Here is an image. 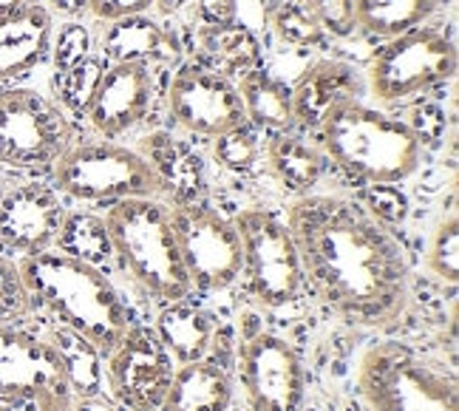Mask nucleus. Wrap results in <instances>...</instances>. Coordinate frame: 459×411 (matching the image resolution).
Masks as SVG:
<instances>
[{
    "label": "nucleus",
    "mask_w": 459,
    "mask_h": 411,
    "mask_svg": "<svg viewBox=\"0 0 459 411\" xmlns=\"http://www.w3.org/2000/svg\"><path fill=\"white\" fill-rule=\"evenodd\" d=\"M301 275L332 312L355 327H388L411 298L403 244L368 207L346 196H301L290 207Z\"/></svg>",
    "instance_id": "obj_1"
},
{
    "label": "nucleus",
    "mask_w": 459,
    "mask_h": 411,
    "mask_svg": "<svg viewBox=\"0 0 459 411\" xmlns=\"http://www.w3.org/2000/svg\"><path fill=\"white\" fill-rule=\"evenodd\" d=\"M17 273L34 307L48 310L60 327L82 335L102 354H108L134 324L117 287L97 264L60 249H43L17 261Z\"/></svg>",
    "instance_id": "obj_2"
},
{
    "label": "nucleus",
    "mask_w": 459,
    "mask_h": 411,
    "mask_svg": "<svg viewBox=\"0 0 459 411\" xmlns=\"http://www.w3.org/2000/svg\"><path fill=\"white\" fill-rule=\"evenodd\" d=\"M324 156L346 173L372 185H397L409 179L422 159V139L409 122H400L360 100H343L324 114Z\"/></svg>",
    "instance_id": "obj_3"
},
{
    "label": "nucleus",
    "mask_w": 459,
    "mask_h": 411,
    "mask_svg": "<svg viewBox=\"0 0 459 411\" xmlns=\"http://www.w3.org/2000/svg\"><path fill=\"white\" fill-rule=\"evenodd\" d=\"M105 227L126 273L159 301H179L190 295L179 244L173 233L170 205L162 199L114 202Z\"/></svg>",
    "instance_id": "obj_4"
},
{
    "label": "nucleus",
    "mask_w": 459,
    "mask_h": 411,
    "mask_svg": "<svg viewBox=\"0 0 459 411\" xmlns=\"http://www.w3.org/2000/svg\"><path fill=\"white\" fill-rule=\"evenodd\" d=\"M358 391L368 411H459L454 374L400 341H383L360 357Z\"/></svg>",
    "instance_id": "obj_5"
},
{
    "label": "nucleus",
    "mask_w": 459,
    "mask_h": 411,
    "mask_svg": "<svg viewBox=\"0 0 459 411\" xmlns=\"http://www.w3.org/2000/svg\"><path fill=\"white\" fill-rule=\"evenodd\" d=\"M51 179L57 193L88 205L162 196V182L145 156L108 139L72 142L51 165Z\"/></svg>",
    "instance_id": "obj_6"
},
{
    "label": "nucleus",
    "mask_w": 459,
    "mask_h": 411,
    "mask_svg": "<svg viewBox=\"0 0 459 411\" xmlns=\"http://www.w3.org/2000/svg\"><path fill=\"white\" fill-rule=\"evenodd\" d=\"M456 74V46L443 29H411L385 40L366 68V88L377 102L397 105Z\"/></svg>",
    "instance_id": "obj_7"
},
{
    "label": "nucleus",
    "mask_w": 459,
    "mask_h": 411,
    "mask_svg": "<svg viewBox=\"0 0 459 411\" xmlns=\"http://www.w3.org/2000/svg\"><path fill=\"white\" fill-rule=\"evenodd\" d=\"M233 227L241 241V273L253 298L267 310H281L301 293V261L287 222L264 207L236 213Z\"/></svg>",
    "instance_id": "obj_8"
},
{
    "label": "nucleus",
    "mask_w": 459,
    "mask_h": 411,
    "mask_svg": "<svg viewBox=\"0 0 459 411\" xmlns=\"http://www.w3.org/2000/svg\"><path fill=\"white\" fill-rule=\"evenodd\" d=\"M72 145L60 105L31 88H0V168L46 171Z\"/></svg>",
    "instance_id": "obj_9"
},
{
    "label": "nucleus",
    "mask_w": 459,
    "mask_h": 411,
    "mask_svg": "<svg viewBox=\"0 0 459 411\" xmlns=\"http://www.w3.org/2000/svg\"><path fill=\"white\" fill-rule=\"evenodd\" d=\"M170 219L190 287L213 293L236 284L241 275V241L233 219L204 202L173 205Z\"/></svg>",
    "instance_id": "obj_10"
},
{
    "label": "nucleus",
    "mask_w": 459,
    "mask_h": 411,
    "mask_svg": "<svg viewBox=\"0 0 459 411\" xmlns=\"http://www.w3.org/2000/svg\"><path fill=\"white\" fill-rule=\"evenodd\" d=\"M0 400L34 403L40 411H72L74 395L46 337L0 324Z\"/></svg>",
    "instance_id": "obj_11"
},
{
    "label": "nucleus",
    "mask_w": 459,
    "mask_h": 411,
    "mask_svg": "<svg viewBox=\"0 0 459 411\" xmlns=\"http://www.w3.org/2000/svg\"><path fill=\"white\" fill-rule=\"evenodd\" d=\"M238 372L253 411H301L307 374L290 341L273 332H247L238 346Z\"/></svg>",
    "instance_id": "obj_12"
},
{
    "label": "nucleus",
    "mask_w": 459,
    "mask_h": 411,
    "mask_svg": "<svg viewBox=\"0 0 459 411\" xmlns=\"http://www.w3.org/2000/svg\"><path fill=\"white\" fill-rule=\"evenodd\" d=\"M170 378L173 357L151 327L131 324L122 341L108 352L105 383L126 411H156L168 395Z\"/></svg>",
    "instance_id": "obj_13"
},
{
    "label": "nucleus",
    "mask_w": 459,
    "mask_h": 411,
    "mask_svg": "<svg viewBox=\"0 0 459 411\" xmlns=\"http://www.w3.org/2000/svg\"><path fill=\"white\" fill-rule=\"evenodd\" d=\"M170 119L193 136L216 139L247 122L238 88L199 60H187L168 88Z\"/></svg>",
    "instance_id": "obj_14"
},
{
    "label": "nucleus",
    "mask_w": 459,
    "mask_h": 411,
    "mask_svg": "<svg viewBox=\"0 0 459 411\" xmlns=\"http://www.w3.org/2000/svg\"><path fill=\"white\" fill-rule=\"evenodd\" d=\"M156 105V74L145 63H111L105 66L102 80L88 105L85 117L94 131L117 139L136 131L148 122Z\"/></svg>",
    "instance_id": "obj_15"
},
{
    "label": "nucleus",
    "mask_w": 459,
    "mask_h": 411,
    "mask_svg": "<svg viewBox=\"0 0 459 411\" xmlns=\"http://www.w3.org/2000/svg\"><path fill=\"white\" fill-rule=\"evenodd\" d=\"M65 222V207L55 188L23 182L6 188L0 202V247L9 253L34 256L51 249Z\"/></svg>",
    "instance_id": "obj_16"
},
{
    "label": "nucleus",
    "mask_w": 459,
    "mask_h": 411,
    "mask_svg": "<svg viewBox=\"0 0 459 411\" xmlns=\"http://www.w3.org/2000/svg\"><path fill=\"white\" fill-rule=\"evenodd\" d=\"M182 40L170 26L148 14L122 17L105 23L100 31V57L105 63H145L173 66L182 57Z\"/></svg>",
    "instance_id": "obj_17"
},
{
    "label": "nucleus",
    "mask_w": 459,
    "mask_h": 411,
    "mask_svg": "<svg viewBox=\"0 0 459 411\" xmlns=\"http://www.w3.org/2000/svg\"><path fill=\"white\" fill-rule=\"evenodd\" d=\"M363 77L355 66L341 60H321L309 66L298 83L290 88L292 92V114L295 125L317 131L324 114L343 100H358L363 94Z\"/></svg>",
    "instance_id": "obj_18"
},
{
    "label": "nucleus",
    "mask_w": 459,
    "mask_h": 411,
    "mask_svg": "<svg viewBox=\"0 0 459 411\" xmlns=\"http://www.w3.org/2000/svg\"><path fill=\"white\" fill-rule=\"evenodd\" d=\"M55 23L43 6L0 17V83L14 80L48 57Z\"/></svg>",
    "instance_id": "obj_19"
},
{
    "label": "nucleus",
    "mask_w": 459,
    "mask_h": 411,
    "mask_svg": "<svg viewBox=\"0 0 459 411\" xmlns=\"http://www.w3.org/2000/svg\"><path fill=\"white\" fill-rule=\"evenodd\" d=\"M145 162L153 168V173L162 182V196L173 193L176 205L185 202H202L204 190V165L202 156L193 151L187 142L176 139L173 134H151L143 139Z\"/></svg>",
    "instance_id": "obj_20"
},
{
    "label": "nucleus",
    "mask_w": 459,
    "mask_h": 411,
    "mask_svg": "<svg viewBox=\"0 0 459 411\" xmlns=\"http://www.w3.org/2000/svg\"><path fill=\"white\" fill-rule=\"evenodd\" d=\"M233 403V380L213 361H187L173 369L168 395L159 411H227Z\"/></svg>",
    "instance_id": "obj_21"
},
{
    "label": "nucleus",
    "mask_w": 459,
    "mask_h": 411,
    "mask_svg": "<svg viewBox=\"0 0 459 411\" xmlns=\"http://www.w3.org/2000/svg\"><path fill=\"white\" fill-rule=\"evenodd\" d=\"M159 341L165 344L173 361L187 363V361H199L204 352L210 349V341L216 335L213 315L204 307L193 303L190 298L179 301H168V307L159 312L156 318V329Z\"/></svg>",
    "instance_id": "obj_22"
},
{
    "label": "nucleus",
    "mask_w": 459,
    "mask_h": 411,
    "mask_svg": "<svg viewBox=\"0 0 459 411\" xmlns=\"http://www.w3.org/2000/svg\"><path fill=\"white\" fill-rule=\"evenodd\" d=\"M199 63L221 77H244L247 71L261 66V43L244 23L227 26H202L196 31Z\"/></svg>",
    "instance_id": "obj_23"
},
{
    "label": "nucleus",
    "mask_w": 459,
    "mask_h": 411,
    "mask_svg": "<svg viewBox=\"0 0 459 411\" xmlns=\"http://www.w3.org/2000/svg\"><path fill=\"white\" fill-rule=\"evenodd\" d=\"M46 341L57 352L60 369L65 374V383L72 389L74 400L102 395L105 363H102V352L91 341H85L82 335L65 327H55L46 335Z\"/></svg>",
    "instance_id": "obj_24"
},
{
    "label": "nucleus",
    "mask_w": 459,
    "mask_h": 411,
    "mask_svg": "<svg viewBox=\"0 0 459 411\" xmlns=\"http://www.w3.org/2000/svg\"><path fill=\"white\" fill-rule=\"evenodd\" d=\"M236 88L244 102V114L255 128H270V131L284 134L295 125L292 92L281 80L267 74L261 66L247 71Z\"/></svg>",
    "instance_id": "obj_25"
},
{
    "label": "nucleus",
    "mask_w": 459,
    "mask_h": 411,
    "mask_svg": "<svg viewBox=\"0 0 459 411\" xmlns=\"http://www.w3.org/2000/svg\"><path fill=\"white\" fill-rule=\"evenodd\" d=\"M264 156L273 176L292 193H307L326 171V156L312 142L290 131L275 134L264 148Z\"/></svg>",
    "instance_id": "obj_26"
},
{
    "label": "nucleus",
    "mask_w": 459,
    "mask_h": 411,
    "mask_svg": "<svg viewBox=\"0 0 459 411\" xmlns=\"http://www.w3.org/2000/svg\"><path fill=\"white\" fill-rule=\"evenodd\" d=\"M439 0H355V29L392 40L420 29L437 12Z\"/></svg>",
    "instance_id": "obj_27"
},
{
    "label": "nucleus",
    "mask_w": 459,
    "mask_h": 411,
    "mask_svg": "<svg viewBox=\"0 0 459 411\" xmlns=\"http://www.w3.org/2000/svg\"><path fill=\"white\" fill-rule=\"evenodd\" d=\"M55 247L65 256H74L80 261L97 264V267L102 258H108L114 253L105 219L94 216V213H82V210L65 213V222L60 227V236H57Z\"/></svg>",
    "instance_id": "obj_28"
},
{
    "label": "nucleus",
    "mask_w": 459,
    "mask_h": 411,
    "mask_svg": "<svg viewBox=\"0 0 459 411\" xmlns=\"http://www.w3.org/2000/svg\"><path fill=\"white\" fill-rule=\"evenodd\" d=\"M267 23L281 43L295 48L321 46L326 34L304 0H278V4L267 9Z\"/></svg>",
    "instance_id": "obj_29"
},
{
    "label": "nucleus",
    "mask_w": 459,
    "mask_h": 411,
    "mask_svg": "<svg viewBox=\"0 0 459 411\" xmlns=\"http://www.w3.org/2000/svg\"><path fill=\"white\" fill-rule=\"evenodd\" d=\"M105 63L102 57L88 55L85 60H80L77 66L65 68L63 74H57V94L65 111L72 114H85L88 105L94 100V92L102 80Z\"/></svg>",
    "instance_id": "obj_30"
},
{
    "label": "nucleus",
    "mask_w": 459,
    "mask_h": 411,
    "mask_svg": "<svg viewBox=\"0 0 459 411\" xmlns=\"http://www.w3.org/2000/svg\"><path fill=\"white\" fill-rule=\"evenodd\" d=\"M429 273L443 281V284H456L459 278V219L456 210H451L448 216L439 219L434 227L431 241H429V253H426Z\"/></svg>",
    "instance_id": "obj_31"
},
{
    "label": "nucleus",
    "mask_w": 459,
    "mask_h": 411,
    "mask_svg": "<svg viewBox=\"0 0 459 411\" xmlns=\"http://www.w3.org/2000/svg\"><path fill=\"white\" fill-rule=\"evenodd\" d=\"M213 156L224 171L233 173H253L264 156L261 139L253 128H247V122L236 131H227L216 136L213 142Z\"/></svg>",
    "instance_id": "obj_32"
},
{
    "label": "nucleus",
    "mask_w": 459,
    "mask_h": 411,
    "mask_svg": "<svg viewBox=\"0 0 459 411\" xmlns=\"http://www.w3.org/2000/svg\"><path fill=\"white\" fill-rule=\"evenodd\" d=\"M34 310V303L23 287L17 264L0 256V324H14Z\"/></svg>",
    "instance_id": "obj_33"
},
{
    "label": "nucleus",
    "mask_w": 459,
    "mask_h": 411,
    "mask_svg": "<svg viewBox=\"0 0 459 411\" xmlns=\"http://www.w3.org/2000/svg\"><path fill=\"white\" fill-rule=\"evenodd\" d=\"M51 63H55V71L63 74L65 68L77 66L80 60H85L91 55V34L82 23H65L60 26L57 34H51Z\"/></svg>",
    "instance_id": "obj_34"
},
{
    "label": "nucleus",
    "mask_w": 459,
    "mask_h": 411,
    "mask_svg": "<svg viewBox=\"0 0 459 411\" xmlns=\"http://www.w3.org/2000/svg\"><path fill=\"white\" fill-rule=\"evenodd\" d=\"M304 4L312 9L324 31L338 34V38L355 31V0H304Z\"/></svg>",
    "instance_id": "obj_35"
},
{
    "label": "nucleus",
    "mask_w": 459,
    "mask_h": 411,
    "mask_svg": "<svg viewBox=\"0 0 459 411\" xmlns=\"http://www.w3.org/2000/svg\"><path fill=\"white\" fill-rule=\"evenodd\" d=\"M405 205L409 202H405V196L394 185H375L368 190V213L380 219L385 227L405 216Z\"/></svg>",
    "instance_id": "obj_36"
},
{
    "label": "nucleus",
    "mask_w": 459,
    "mask_h": 411,
    "mask_svg": "<svg viewBox=\"0 0 459 411\" xmlns=\"http://www.w3.org/2000/svg\"><path fill=\"white\" fill-rule=\"evenodd\" d=\"M153 9V0H88V12H91L100 23L122 21V17L148 14Z\"/></svg>",
    "instance_id": "obj_37"
},
{
    "label": "nucleus",
    "mask_w": 459,
    "mask_h": 411,
    "mask_svg": "<svg viewBox=\"0 0 459 411\" xmlns=\"http://www.w3.org/2000/svg\"><path fill=\"white\" fill-rule=\"evenodd\" d=\"M193 17L202 26H227L236 23L238 17V4L236 0H193Z\"/></svg>",
    "instance_id": "obj_38"
},
{
    "label": "nucleus",
    "mask_w": 459,
    "mask_h": 411,
    "mask_svg": "<svg viewBox=\"0 0 459 411\" xmlns=\"http://www.w3.org/2000/svg\"><path fill=\"white\" fill-rule=\"evenodd\" d=\"M72 411H126L117 400H105L102 395L97 398H82V400H74Z\"/></svg>",
    "instance_id": "obj_39"
},
{
    "label": "nucleus",
    "mask_w": 459,
    "mask_h": 411,
    "mask_svg": "<svg viewBox=\"0 0 459 411\" xmlns=\"http://www.w3.org/2000/svg\"><path fill=\"white\" fill-rule=\"evenodd\" d=\"M190 4L193 0H153V9L162 17H173V14H182Z\"/></svg>",
    "instance_id": "obj_40"
},
{
    "label": "nucleus",
    "mask_w": 459,
    "mask_h": 411,
    "mask_svg": "<svg viewBox=\"0 0 459 411\" xmlns=\"http://www.w3.org/2000/svg\"><path fill=\"white\" fill-rule=\"evenodd\" d=\"M51 6H55L60 14H68V17H77L82 12H88V0H48Z\"/></svg>",
    "instance_id": "obj_41"
},
{
    "label": "nucleus",
    "mask_w": 459,
    "mask_h": 411,
    "mask_svg": "<svg viewBox=\"0 0 459 411\" xmlns=\"http://www.w3.org/2000/svg\"><path fill=\"white\" fill-rule=\"evenodd\" d=\"M29 6H34V0H0V17L14 14V12H23Z\"/></svg>",
    "instance_id": "obj_42"
},
{
    "label": "nucleus",
    "mask_w": 459,
    "mask_h": 411,
    "mask_svg": "<svg viewBox=\"0 0 459 411\" xmlns=\"http://www.w3.org/2000/svg\"><path fill=\"white\" fill-rule=\"evenodd\" d=\"M4 193H6V185H4V179H0V202H4Z\"/></svg>",
    "instance_id": "obj_43"
}]
</instances>
